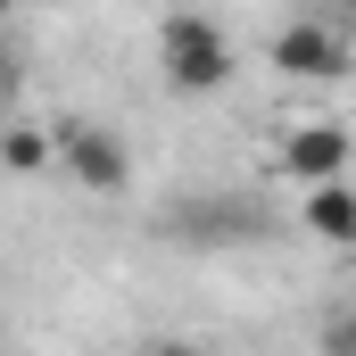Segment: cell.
Listing matches in <instances>:
<instances>
[{
    "label": "cell",
    "mask_w": 356,
    "mask_h": 356,
    "mask_svg": "<svg viewBox=\"0 0 356 356\" xmlns=\"http://www.w3.org/2000/svg\"><path fill=\"white\" fill-rule=\"evenodd\" d=\"M298 216H307V232H315V241L356 249V182H323V191H307V199H298Z\"/></svg>",
    "instance_id": "obj_5"
},
{
    "label": "cell",
    "mask_w": 356,
    "mask_h": 356,
    "mask_svg": "<svg viewBox=\"0 0 356 356\" xmlns=\"http://www.w3.org/2000/svg\"><path fill=\"white\" fill-rule=\"evenodd\" d=\"M348 166H356V124H340V116L290 124V133H282V175L290 182L323 191V182H348Z\"/></svg>",
    "instance_id": "obj_4"
},
{
    "label": "cell",
    "mask_w": 356,
    "mask_h": 356,
    "mask_svg": "<svg viewBox=\"0 0 356 356\" xmlns=\"http://www.w3.org/2000/svg\"><path fill=\"white\" fill-rule=\"evenodd\" d=\"M0 124H8V67H0Z\"/></svg>",
    "instance_id": "obj_9"
},
{
    "label": "cell",
    "mask_w": 356,
    "mask_h": 356,
    "mask_svg": "<svg viewBox=\"0 0 356 356\" xmlns=\"http://www.w3.org/2000/svg\"><path fill=\"white\" fill-rule=\"evenodd\" d=\"M0 166H8V175L58 166V124H0Z\"/></svg>",
    "instance_id": "obj_6"
},
{
    "label": "cell",
    "mask_w": 356,
    "mask_h": 356,
    "mask_svg": "<svg viewBox=\"0 0 356 356\" xmlns=\"http://www.w3.org/2000/svg\"><path fill=\"white\" fill-rule=\"evenodd\" d=\"M149 356H199V348H191V340H166V348H149Z\"/></svg>",
    "instance_id": "obj_8"
},
{
    "label": "cell",
    "mask_w": 356,
    "mask_h": 356,
    "mask_svg": "<svg viewBox=\"0 0 356 356\" xmlns=\"http://www.w3.org/2000/svg\"><path fill=\"white\" fill-rule=\"evenodd\" d=\"M58 166L83 182L91 199H116V191L133 182V149L116 141V124H83V116H67V124H58Z\"/></svg>",
    "instance_id": "obj_3"
},
{
    "label": "cell",
    "mask_w": 356,
    "mask_h": 356,
    "mask_svg": "<svg viewBox=\"0 0 356 356\" xmlns=\"http://www.w3.org/2000/svg\"><path fill=\"white\" fill-rule=\"evenodd\" d=\"M158 75L182 91V99H207V91L232 83V33L199 8H175L158 17Z\"/></svg>",
    "instance_id": "obj_1"
},
{
    "label": "cell",
    "mask_w": 356,
    "mask_h": 356,
    "mask_svg": "<svg viewBox=\"0 0 356 356\" xmlns=\"http://www.w3.org/2000/svg\"><path fill=\"white\" fill-rule=\"evenodd\" d=\"M323 356H356V315H332L323 323Z\"/></svg>",
    "instance_id": "obj_7"
},
{
    "label": "cell",
    "mask_w": 356,
    "mask_h": 356,
    "mask_svg": "<svg viewBox=\"0 0 356 356\" xmlns=\"http://www.w3.org/2000/svg\"><path fill=\"white\" fill-rule=\"evenodd\" d=\"M266 58L282 75H298V83H340V75H356V42L340 25H323V17H290V25L273 33Z\"/></svg>",
    "instance_id": "obj_2"
}]
</instances>
